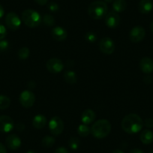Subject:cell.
<instances>
[{
	"label": "cell",
	"mask_w": 153,
	"mask_h": 153,
	"mask_svg": "<svg viewBox=\"0 0 153 153\" xmlns=\"http://www.w3.org/2000/svg\"><path fill=\"white\" fill-rule=\"evenodd\" d=\"M143 121L140 117L134 113L127 115L122 121V128L125 132L131 134L138 133L140 131L143 126Z\"/></svg>",
	"instance_id": "cell-1"
},
{
	"label": "cell",
	"mask_w": 153,
	"mask_h": 153,
	"mask_svg": "<svg viewBox=\"0 0 153 153\" xmlns=\"http://www.w3.org/2000/svg\"><path fill=\"white\" fill-rule=\"evenodd\" d=\"M111 131V124L107 120H99L91 127V133L98 139H103L108 136Z\"/></svg>",
	"instance_id": "cell-2"
},
{
	"label": "cell",
	"mask_w": 153,
	"mask_h": 153,
	"mask_svg": "<svg viewBox=\"0 0 153 153\" xmlns=\"http://www.w3.org/2000/svg\"><path fill=\"white\" fill-rule=\"evenodd\" d=\"M89 15L95 20H101L107 14V3L103 1H95L89 5L88 8Z\"/></svg>",
	"instance_id": "cell-3"
},
{
	"label": "cell",
	"mask_w": 153,
	"mask_h": 153,
	"mask_svg": "<svg viewBox=\"0 0 153 153\" xmlns=\"http://www.w3.org/2000/svg\"><path fill=\"white\" fill-rule=\"evenodd\" d=\"M22 20L26 26L35 28L41 24L42 18L38 11L32 9H26L22 13Z\"/></svg>",
	"instance_id": "cell-4"
},
{
	"label": "cell",
	"mask_w": 153,
	"mask_h": 153,
	"mask_svg": "<svg viewBox=\"0 0 153 153\" xmlns=\"http://www.w3.org/2000/svg\"><path fill=\"white\" fill-rule=\"evenodd\" d=\"M64 123L59 117H53L49 123V129L51 133L54 136H57L62 134L64 130Z\"/></svg>",
	"instance_id": "cell-5"
},
{
	"label": "cell",
	"mask_w": 153,
	"mask_h": 153,
	"mask_svg": "<svg viewBox=\"0 0 153 153\" xmlns=\"http://www.w3.org/2000/svg\"><path fill=\"white\" fill-rule=\"evenodd\" d=\"M20 102L26 108L32 107L35 102V94L29 90L23 91L20 95Z\"/></svg>",
	"instance_id": "cell-6"
},
{
	"label": "cell",
	"mask_w": 153,
	"mask_h": 153,
	"mask_svg": "<svg viewBox=\"0 0 153 153\" xmlns=\"http://www.w3.org/2000/svg\"><path fill=\"white\" fill-rule=\"evenodd\" d=\"M5 23L10 29L15 31L17 30L21 26V20L17 14L10 12L5 17Z\"/></svg>",
	"instance_id": "cell-7"
},
{
	"label": "cell",
	"mask_w": 153,
	"mask_h": 153,
	"mask_svg": "<svg viewBox=\"0 0 153 153\" xmlns=\"http://www.w3.org/2000/svg\"><path fill=\"white\" fill-rule=\"evenodd\" d=\"M46 68L51 73H60L64 69V64L57 58H51L46 63Z\"/></svg>",
	"instance_id": "cell-8"
},
{
	"label": "cell",
	"mask_w": 153,
	"mask_h": 153,
	"mask_svg": "<svg viewBox=\"0 0 153 153\" xmlns=\"http://www.w3.org/2000/svg\"><path fill=\"white\" fill-rule=\"evenodd\" d=\"M99 48L103 53L110 55L115 51L114 42L108 37L103 38L99 42Z\"/></svg>",
	"instance_id": "cell-9"
},
{
	"label": "cell",
	"mask_w": 153,
	"mask_h": 153,
	"mask_svg": "<svg viewBox=\"0 0 153 153\" xmlns=\"http://www.w3.org/2000/svg\"><path fill=\"white\" fill-rule=\"evenodd\" d=\"M146 35V31L143 27L140 26H134L132 28L131 30L130 31L129 33V38H130L131 41L134 43H137V42H141V41L145 38Z\"/></svg>",
	"instance_id": "cell-10"
},
{
	"label": "cell",
	"mask_w": 153,
	"mask_h": 153,
	"mask_svg": "<svg viewBox=\"0 0 153 153\" xmlns=\"http://www.w3.org/2000/svg\"><path fill=\"white\" fill-rule=\"evenodd\" d=\"M14 128V123L12 119L8 116L0 117V131L3 133H8Z\"/></svg>",
	"instance_id": "cell-11"
},
{
	"label": "cell",
	"mask_w": 153,
	"mask_h": 153,
	"mask_svg": "<svg viewBox=\"0 0 153 153\" xmlns=\"http://www.w3.org/2000/svg\"><path fill=\"white\" fill-rule=\"evenodd\" d=\"M120 17L119 14L115 11H111L107 14L105 17V23L109 28L114 29L120 24Z\"/></svg>",
	"instance_id": "cell-12"
},
{
	"label": "cell",
	"mask_w": 153,
	"mask_h": 153,
	"mask_svg": "<svg viewBox=\"0 0 153 153\" xmlns=\"http://www.w3.org/2000/svg\"><path fill=\"white\" fill-rule=\"evenodd\" d=\"M6 145L10 149H18L21 146V140L17 134H11L7 137L5 140Z\"/></svg>",
	"instance_id": "cell-13"
},
{
	"label": "cell",
	"mask_w": 153,
	"mask_h": 153,
	"mask_svg": "<svg viewBox=\"0 0 153 153\" xmlns=\"http://www.w3.org/2000/svg\"><path fill=\"white\" fill-rule=\"evenodd\" d=\"M140 68L143 73L151 74L153 72V60L149 57H143L140 61Z\"/></svg>",
	"instance_id": "cell-14"
},
{
	"label": "cell",
	"mask_w": 153,
	"mask_h": 153,
	"mask_svg": "<svg viewBox=\"0 0 153 153\" xmlns=\"http://www.w3.org/2000/svg\"><path fill=\"white\" fill-rule=\"evenodd\" d=\"M51 35H52L53 38L58 42H62V41L65 40L68 36L66 30L61 26L54 27L51 31Z\"/></svg>",
	"instance_id": "cell-15"
},
{
	"label": "cell",
	"mask_w": 153,
	"mask_h": 153,
	"mask_svg": "<svg viewBox=\"0 0 153 153\" xmlns=\"http://www.w3.org/2000/svg\"><path fill=\"white\" fill-rule=\"evenodd\" d=\"M153 8V2L152 0H140L138 4V10L141 14H146L151 12Z\"/></svg>",
	"instance_id": "cell-16"
},
{
	"label": "cell",
	"mask_w": 153,
	"mask_h": 153,
	"mask_svg": "<svg viewBox=\"0 0 153 153\" xmlns=\"http://www.w3.org/2000/svg\"><path fill=\"white\" fill-rule=\"evenodd\" d=\"M95 112L90 109L84 110L81 115V121L83 124L89 125L95 120Z\"/></svg>",
	"instance_id": "cell-17"
},
{
	"label": "cell",
	"mask_w": 153,
	"mask_h": 153,
	"mask_svg": "<svg viewBox=\"0 0 153 153\" xmlns=\"http://www.w3.org/2000/svg\"><path fill=\"white\" fill-rule=\"evenodd\" d=\"M47 125V119L44 115H36L32 120V126L36 129H42Z\"/></svg>",
	"instance_id": "cell-18"
},
{
	"label": "cell",
	"mask_w": 153,
	"mask_h": 153,
	"mask_svg": "<svg viewBox=\"0 0 153 153\" xmlns=\"http://www.w3.org/2000/svg\"><path fill=\"white\" fill-rule=\"evenodd\" d=\"M140 138L141 142L143 144H146V145L150 144L153 141V132L151 130L146 129L141 132Z\"/></svg>",
	"instance_id": "cell-19"
},
{
	"label": "cell",
	"mask_w": 153,
	"mask_h": 153,
	"mask_svg": "<svg viewBox=\"0 0 153 153\" xmlns=\"http://www.w3.org/2000/svg\"><path fill=\"white\" fill-rule=\"evenodd\" d=\"M127 8V3L125 0H114L113 2V9L115 12L120 13Z\"/></svg>",
	"instance_id": "cell-20"
},
{
	"label": "cell",
	"mask_w": 153,
	"mask_h": 153,
	"mask_svg": "<svg viewBox=\"0 0 153 153\" xmlns=\"http://www.w3.org/2000/svg\"><path fill=\"white\" fill-rule=\"evenodd\" d=\"M64 79L68 83L70 84H74L77 81V77H76V74L74 71H73L68 70L65 71L64 73Z\"/></svg>",
	"instance_id": "cell-21"
},
{
	"label": "cell",
	"mask_w": 153,
	"mask_h": 153,
	"mask_svg": "<svg viewBox=\"0 0 153 153\" xmlns=\"http://www.w3.org/2000/svg\"><path fill=\"white\" fill-rule=\"evenodd\" d=\"M90 132L91 128L87 126V125H80V126H78V128H77V133H78V134L80 135V136L83 137H87Z\"/></svg>",
	"instance_id": "cell-22"
},
{
	"label": "cell",
	"mask_w": 153,
	"mask_h": 153,
	"mask_svg": "<svg viewBox=\"0 0 153 153\" xmlns=\"http://www.w3.org/2000/svg\"><path fill=\"white\" fill-rule=\"evenodd\" d=\"M11 105V100L8 96L0 95V110H6Z\"/></svg>",
	"instance_id": "cell-23"
},
{
	"label": "cell",
	"mask_w": 153,
	"mask_h": 153,
	"mask_svg": "<svg viewBox=\"0 0 153 153\" xmlns=\"http://www.w3.org/2000/svg\"><path fill=\"white\" fill-rule=\"evenodd\" d=\"M56 142V140L52 136H45V137L42 139V144L43 146L47 147V148H50V147L53 146Z\"/></svg>",
	"instance_id": "cell-24"
},
{
	"label": "cell",
	"mask_w": 153,
	"mask_h": 153,
	"mask_svg": "<svg viewBox=\"0 0 153 153\" xmlns=\"http://www.w3.org/2000/svg\"><path fill=\"white\" fill-rule=\"evenodd\" d=\"M69 147L72 150H76L78 149V148L80 147V141L76 137H72L70 140H69Z\"/></svg>",
	"instance_id": "cell-25"
},
{
	"label": "cell",
	"mask_w": 153,
	"mask_h": 153,
	"mask_svg": "<svg viewBox=\"0 0 153 153\" xmlns=\"http://www.w3.org/2000/svg\"><path fill=\"white\" fill-rule=\"evenodd\" d=\"M30 51L27 47H23L21 48L18 51V56L21 60H25L29 56Z\"/></svg>",
	"instance_id": "cell-26"
},
{
	"label": "cell",
	"mask_w": 153,
	"mask_h": 153,
	"mask_svg": "<svg viewBox=\"0 0 153 153\" xmlns=\"http://www.w3.org/2000/svg\"><path fill=\"white\" fill-rule=\"evenodd\" d=\"M42 22L47 26H52L55 24V19L51 14H45L42 18Z\"/></svg>",
	"instance_id": "cell-27"
},
{
	"label": "cell",
	"mask_w": 153,
	"mask_h": 153,
	"mask_svg": "<svg viewBox=\"0 0 153 153\" xmlns=\"http://www.w3.org/2000/svg\"><path fill=\"white\" fill-rule=\"evenodd\" d=\"M85 38L88 42H90V43H94V42H96L97 40V35L96 34L92 32H89L87 33H86L85 35Z\"/></svg>",
	"instance_id": "cell-28"
},
{
	"label": "cell",
	"mask_w": 153,
	"mask_h": 153,
	"mask_svg": "<svg viewBox=\"0 0 153 153\" xmlns=\"http://www.w3.org/2000/svg\"><path fill=\"white\" fill-rule=\"evenodd\" d=\"M48 10L52 12H56V11H58L59 9V5L55 2H51L48 4Z\"/></svg>",
	"instance_id": "cell-29"
},
{
	"label": "cell",
	"mask_w": 153,
	"mask_h": 153,
	"mask_svg": "<svg viewBox=\"0 0 153 153\" xmlns=\"http://www.w3.org/2000/svg\"><path fill=\"white\" fill-rule=\"evenodd\" d=\"M7 35V29L4 25L0 23V40H2Z\"/></svg>",
	"instance_id": "cell-30"
},
{
	"label": "cell",
	"mask_w": 153,
	"mask_h": 153,
	"mask_svg": "<svg viewBox=\"0 0 153 153\" xmlns=\"http://www.w3.org/2000/svg\"><path fill=\"white\" fill-rule=\"evenodd\" d=\"M9 43L6 40H0V51H5L8 48Z\"/></svg>",
	"instance_id": "cell-31"
},
{
	"label": "cell",
	"mask_w": 153,
	"mask_h": 153,
	"mask_svg": "<svg viewBox=\"0 0 153 153\" xmlns=\"http://www.w3.org/2000/svg\"><path fill=\"white\" fill-rule=\"evenodd\" d=\"M143 124L145 125L146 127L149 128H153V119L152 118L146 119Z\"/></svg>",
	"instance_id": "cell-32"
},
{
	"label": "cell",
	"mask_w": 153,
	"mask_h": 153,
	"mask_svg": "<svg viewBox=\"0 0 153 153\" xmlns=\"http://www.w3.org/2000/svg\"><path fill=\"white\" fill-rule=\"evenodd\" d=\"M55 153H70V152H69V151L67 149L65 148V147L61 146V147H59V148H57L56 149Z\"/></svg>",
	"instance_id": "cell-33"
},
{
	"label": "cell",
	"mask_w": 153,
	"mask_h": 153,
	"mask_svg": "<svg viewBox=\"0 0 153 153\" xmlns=\"http://www.w3.org/2000/svg\"><path fill=\"white\" fill-rule=\"evenodd\" d=\"M34 1L39 5H45L48 2V0H34Z\"/></svg>",
	"instance_id": "cell-34"
},
{
	"label": "cell",
	"mask_w": 153,
	"mask_h": 153,
	"mask_svg": "<svg viewBox=\"0 0 153 153\" xmlns=\"http://www.w3.org/2000/svg\"><path fill=\"white\" fill-rule=\"evenodd\" d=\"M17 129L19 131H23L25 130V125L23 123H18L17 125Z\"/></svg>",
	"instance_id": "cell-35"
},
{
	"label": "cell",
	"mask_w": 153,
	"mask_h": 153,
	"mask_svg": "<svg viewBox=\"0 0 153 153\" xmlns=\"http://www.w3.org/2000/svg\"><path fill=\"white\" fill-rule=\"evenodd\" d=\"M143 80L146 83L149 84V83H151L152 81V78L151 76H146L143 78Z\"/></svg>",
	"instance_id": "cell-36"
},
{
	"label": "cell",
	"mask_w": 153,
	"mask_h": 153,
	"mask_svg": "<svg viewBox=\"0 0 153 153\" xmlns=\"http://www.w3.org/2000/svg\"><path fill=\"white\" fill-rule=\"evenodd\" d=\"M0 153H7L6 147L2 143H0Z\"/></svg>",
	"instance_id": "cell-37"
},
{
	"label": "cell",
	"mask_w": 153,
	"mask_h": 153,
	"mask_svg": "<svg viewBox=\"0 0 153 153\" xmlns=\"http://www.w3.org/2000/svg\"><path fill=\"white\" fill-rule=\"evenodd\" d=\"M28 87H29V89H35V82H33V81L29 82V83H28Z\"/></svg>",
	"instance_id": "cell-38"
},
{
	"label": "cell",
	"mask_w": 153,
	"mask_h": 153,
	"mask_svg": "<svg viewBox=\"0 0 153 153\" xmlns=\"http://www.w3.org/2000/svg\"><path fill=\"white\" fill-rule=\"evenodd\" d=\"M130 153H144L140 149H133L131 150Z\"/></svg>",
	"instance_id": "cell-39"
},
{
	"label": "cell",
	"mask_w": 153,
	"mask_h": 153,
	"mask_svg": "<svg viewBox=\"0 0 153 153\" xmlns=\"http://www.w3.org/2000/svg\"><path fill=\"white\" fill-rule=\"evenodd\" d=\"M4 14H5V11H4V8L2 5H0V19L2 18L4 16Z\"/></svg>",
	"instance_id": "cell-40"
},
{
	"label": "cell",
	"mask_w": 153,
	"mask_h": 153,
	"mask_svg": "<svg viewBox=\"0 0 153 153\" xmlns=\"http://www.w3.org/2000/svg\"><path fill=\"white\" fill-rule=\"evenodd\" d=\"M112 153H124V152H123L120 149H116V150H114V151H113Z\"/></svg>",
	"instance_id": "cell-41"
},
{
	"label": "cell",
	"mask_w": 153,
	"mask_h": 153,
	"mask_svg": "<svg viewBox=\"0 0 153 153\" xmlns=\"http://www.w3.org/2000/svg\"><path fill=\"white\" fill-rule=\"evenodd\" d=\"M114 0H104V2H107V3H111L113 2Z\"/></svg>",
	"instance_id": "cell-42"
},
{
	"label": "cell",
	"mask_w": 153,
	"mask_h": 153,
	"mask_svg": "<svg viewBox=\"0 0 153 153\" xmlns=\"http://www.w3.org/2000/svg\"><path fill=\"white\" fill-rule=\"evenodd\" d=\"M150 29H151V31L152 32V33H153V21L152 22L151 24H150Z\"/></svg>",
	"instance_id": "cell-43"
},
{
	"label": "cell",
	"mask_w": 153,
	"mask_h": 153,
	"mask_svg": "<svg viewBox=\"0 0 153 153\" xmlns=\"http://www.w3.org/2000/svg\"><path fill=\"white\" fill-rule=\"evenodd\" d=\"M26 153H37V152H36L33 151V150H29V151H28Z\"/></svg>",
	"instance_id": "cell-44"
},
{
	"label": "cell",
	"mask_w": 153,
	"mask_h": 153,
	"mask_svg": "<svg viewBox=\"0 0 153 153\" xmlns=\"http://www.w3.org/2000/svg\"><path fill=\"white\" fill-rule=\"evenodd\" d=\"M149 153H153V150H152V151H150Z\"/></svg>",
	"instance_id": "cell-45"
}]
</instances>
